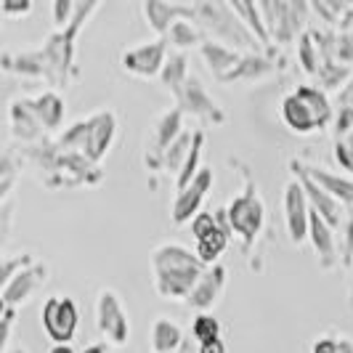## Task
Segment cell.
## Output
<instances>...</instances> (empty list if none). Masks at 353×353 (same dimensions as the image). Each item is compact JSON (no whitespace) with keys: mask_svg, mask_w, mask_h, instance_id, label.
Wrapping results in <instances>:
<instances>
[{"mask_svg":"<svg viewBox=\"0 0 353 353\" xmlns=\"http://www.w3.org/2000/svg\"><path fill=\"white\" fill-rule=\"evenodd\" d=\"M332 157L345 176H353V130L332 141Z\"/></svg>","mask_w":353,"mask_h":353,"instance_id":"8d00e7d4","label":"cell"},{"mask_svg":"<svg viewBox=\"0 0 353 353\" xmlns=\"http://www.w3.org/2000/svg\"><path fill=\"white\" fill-rule=\"evenodd\" d=\"M101 8V3L85 0L77 3L74 19L64 30H53L51 35L43 40V46L35 51L11 53L6 51L0 59V67L6 72H14L21 77H32V80H46L53 90L67 88L72 77L77 74L74 67V43L80 37V30L88 24V19Z\"/></svg>","mask_w":353,"mask_h":353,"instance_id":"6da1fadb","label":"cell"},{"mask_svg":"<svg viewBox=\"0 0 353 353\" xmlns=\"http://www.w3.org/2000/svg\"><path fill=\"white\" fill-rule=\"evenodd\" d=\"M231 6H234V11L242 17V21L250 27V32L258 37V43L263 46L265 51H271V48H274V43H271L268 27H265L263 14H261V6H258V3H252V0H234Z\"/></svg>","mask_w":353,"mask_h":353,"instance_id":"83f0119b","label":"cell"},{"mask_svg":"<svg viewBox=\"0 0 353 353\" xmlns=\"http://www.w3.org/2000/svg\"><path fill=\"white\" fill-rule=\"evenodd\" d=\"M183 330L178 327L173 319L157 316L152 324V351L154 353H173L183 345Z\"/></svg>","mask_w":353,"mask_h":353,"instance_id":"484cf974","label":"cell"},{"mask_svg":"<svg viewBox=\"0 0 353 353\" xmlns=\"http://www.w3.org/2000/svg\"><path fill=\"white\" fill-rule=\"evenodd\" d=\"M189 335L194 337L196 345H205L212 340H221V321L212 316V314H196L192 321V330Z\"/></svg>","mask_w":353,"mask_h":353,"instance_id":"836d02e7","label":"cell"},{"mask_svg":"<svg viewBox=\"0 0 353 353\" xmlns=\"http://www.w3.org/2000/svg\"><path fill=\"white\" fill-rule=\"evenodd\" d=\"M74 11H77V3H72V0H56L53 3V24H56V30H64L72 19H74Z\"/></svg>","mask_w":353,"mask_h":353,"instance_id":"60d3db41","label":"cell"},{"mask_svg":"<svg viewBox=\"0 0 353 353\" xmlns=\"http://www.w3.org/2000/svg\"><path fill=\"white\" fill-rule=\"evenodd\" d=\"M183 133V112L178 106H170L159 114L154 125L149 128V136H146V146H143V168L157 173L162 170V159L165 152L176 143V139Z\"/></svg>","mask_w":353,"mask_h":353,"instance_id":"9c48e42d","label":"cell"},{"mask_svg":"<svg viewBox=\"0 0 353 353\" xmlns=\"http://www.w3.org/2000/svg\"><path fill=\"white\" fill-rule=\"evenodd\" d=\"M340 263L353 265V208H345V221L340 226Z\"/></svg>","mask_w":353,"mask_h":353,"instance_id":"f35d334b","label":"cell"},{"mask_svg":"<svg viewBox=\"0 0 353 353\" xmlns=\"http://www.w3.org/2000/svg\"><path fill=\"white\" fill-rule=\"evenodd\" d=\"M189 77H192V72H189V59H186V53L173 51L168 56V61H165V67H162L157 80H159V85L176 99V93L183 88V83H186Z\"/></svg>","mask_w":353,"mask_h":353,"instance_id":"4316f807","label":"cell"},{"mask_svg":"<svg viewBox=\"0 0 353 353\" xmlns=\"http://www.w3.org/2000/svg\"><path fill=\"white\" fill-rule=\"evenodd\" d=\"M80 353H112V351H109V343H90Z\"/></svg>","mask_w":353,"mask_h":353,"instance_id":"7dc6e473","label":"cell"},{"mask_svg":"<svg viewBox=\"0 0 353 353\" xmlns=\"http://www.w3.org/2000/svg\"><path fill=\"white\" fill-rule=\"evenodd\" d=\"M8 117H11V136L14 141H19V146H27V143H40L46 141V128L40 125L32 109L27 104V96L24 99H17L11 109H8Z\"/></svg>","mask_w":353,"mask_h":353,"instance_id":"7402d4cb","label":"cell"},{"mask_svg":"<svg viewBox=\"0 0 353 353\" xmlns=\"http://www.w3.org/2000/svg\"><path fill=\"white\" fill-rule=\"evenodd\" d=\"M6 353H27V351H24V348H8Z\"/></svg>","mask_w":353,"mask_h":353,"instance_id":"681fc988","label":"cell"},{"mask_svg":"<svg viewBox=\"0 0 353 353\" xmlns=\"http://www.w3.org/2000/svg\"><path fill=\"white\" fill-rule=\"evenodd\" d=\"M21 176V162L19 157L14 154V149H6L3 152V159H0V199L6 202L8 194H11V189H14V183H17V178Z\"/></svg>","mask_w":353,"mask_h":353,"instance_id":"d6a6232c","label":"cell"},{"mask_svg":"<svg viewBox=\"0 0 353 353\" xmlns=\"http://www.w3.org/2000/svg\"><path fill=\"white\" fill-rule=\"evenodd\" d=\"M40 321L43 332L48 335V340H53V345H72V337L80 324L77 303L70 295H51L40 308Z\"/></svg>","mask_w":353,"mask_h":353,"instance_id":"30bf717a","label":"cell"},{"mask_svg":"<svg viewBox=\"0 0 353 353\" xmlns=\"http://www.w3.org/2000/svg\"><path fill=\"white\" fill-rule=\"evenodd\" d=\"M279 114L292 133L311 136L316 130H324L330 123H335V104L321 85L301 83L282 99Z\"/></svg>","mask_w":353,"mask_h":353,"instance_id":"5b68a950","label":"cell"},{"mask_svg":"<svg viewBox=\"0 0 353 353\" xmlns=\"http://www.w3.org/2000/svg\"><path fill=\"white\" fill-rule=\"evenodd\" d=\"M117 136V114L112 109H99L88 117L72 123L64 133L56 136V143L67 152H77L93 165H99L112 149Z\"/></svg>","mask_w":353,"mask_h":353,"instance_id":"8992f818","label":"cell"},{"mask_svg":"<svg viewBox=\"0 0 353 353\" xmlns=\"http://www.w3.org/2000/svg\"><path fill=\"white\" fill-rule=\"evenodd\" d=\"M258 6H261V14H263L274 46L298 43V37L308 32L314 24L311 3H305V0H290V3L287 0H263Z\"/></svg>","mask_w":353,"mask_h":353,"instance_id":"ba28073f","label":"cell"},{"mask_svg":"<svg viewBox=\"0 0 353 353\" xmlns=\"http://www.w3.org/2000/svg\"><path fill=\"white\" fill-rule=\"evenodd\" d=\"M51 353H77V351H74L72 345H53Z\"/></svg>","mask_w":353,"mask_h":353,"instance_id":"c3c4849f","label":"cell"},{"mask_svg":"<svg viewBox=\"0 0 353 353\" xmlns=\"http://www.w3.org/2000/svg\"><path fill=\"white\" fill-rule=\"evenodd\" d=\"M192 6H194V24H199L202 32L210 40H218V43H223V46H229V48L239 53L265 51L263 46L258 43V37L250 32L248 24L242 21V17L234 11L231 3H223V0H196Z\"/></svg>","mask_w":353,"mask_h":353,"instance_id":"277c9868","label":"cell"},{"mask_svg":"<svg viewBox=\"0 0 353 353\" xmlns=\"http://www.w3.org/2000/svg\"><path fill=\"white\" fill-rule=\"evenodd\" d=\"M290 170H292V178H298V181H301L303 192H305L308 202H311V210H316L319 215L332 226V229H340V226H343V221H345V208H343V205H340L330 192H324L316 181L303 170V159H298V157L290 159Z\"/></svg>","mask_w":353,"mask_h":353,"instance_id":"2e32d148","label":"cell"},{"mask_svg":"<svg viewBox=\"0 0 353 353\" xmlns=\"http://www.w3.org/2000/svg\"><path fill=\"white\" fill-rule=\"evenodd\" d=\"M3 345L8 343V337H11V327H14V321H17V308L14 305H3Z\"/></svg>","mask_w":353,"mask_h":353,"instance_id":"ee69618b","label":"cell"},{"mask_svg":"<svg viewBox=\"0 0 353 353\" xmlns=\"http://www.w3.org/2000/svg\"><path fill=\"white\" fill-rule=\"evenodd\" d=\"M242 192L231 199L226 205V212H229V221H231V229H234V236L242 242V250L250 252L258 234L263 231L265 226V202L261 196V189L255 183V178L250 173L248 168L242 165Z\"/></svg>","mask_w":353,"mask_h":353,"instance_id":"52a82bcc","label":"cell"},{"mask_svg":"<svg viewBox=\"0 0 353 353\" xmlns=\"http://www.w3.org/2000/svg\"><path fill=\"white\" fill-rule=\"evenodd\" d=\"M303 170L314 178L324 192H330V194L335 196L343 208H353V178L351 176H345V173H332V170H327V168H321V165H308V162H303Z\"/></svg>","mask_w":353,"mask_h":353,"instance_id":"cb8c5ba5","label":"cell"},{"mask_svg":"<svg viewBox=\"0 0 353 353\" xmlns=\"http://www.w3.org/2000/svg\"><path fill=\"white\" fill-rule=\"evenodd\" d=\"M311 353H353V337L337 335V332H324L314 340Z\"/></svg>","mask_w":353,"mask_h":353,"instance_id":"d590c367","label":"cell"},{"mask_svg":"<svg viewBox=\"0 0 353 353\" xmlns=\"http://www.w3.org/2000/svg\"><path fill=\"white\" fill-rule=\"evenodd\" d=\"M21 168H32L37 181L46 189H74V186H96L101 183V168L93 165L77 152L61 149L56 139H46L40 143L19 146L17 152Z\"/></svg>","mask_w":353,"mask_h":353,"instance_id":"7a4b0ae2","label":"cell"},{"mask_svg":"<svg viewBox=\"0 0 353 353\" xmlns=\"http://www.w3.org/2000/svg\"><path fill=\"white\" fill-rule=\"evenodd\" d=\"M226 268L221 263L210 265L205 274H202V279L196 282L194 292L189 295V301H186V305L192 308V311H196V314H208L212 305L218 303V298L223 295V290H226Z\"/></svg>","mask_w":353,"mask_h":353,"instance_id":"44dd1931","label":"cell"},{"mask_svg":"<svg viewBox=\"0 0 353 353\" xmlns=\"http://www.w3.org/2000/svg\"><path fill=\"white\" fill-rule=\"evenodd\" d=\"M32 263H37L35 255L32 252H19V255H3V271H0V282H11L14 276H17L19 271H24V268H30Z\"/></svg>","mask_w":353,"mask_h":353,"instance_id":"74e56055","label":"cell"},{"mask_svg":"<svg viewBox=\"0 0 353 353\" xmlns=\"http://www.w3.org/2000/svg\"><path fill=\"white\" fill-rule=\"evenodd\" d=\"M335 59L337 64L353 70V30H345V32H337V48H335Z\"/></svg>","mask_w":353,"mask_h":353,"instance_id":"ab89813d","label":"cell"},{"mask_svg":"<svg viewBox=\"0 0 353 353\" xmlns=\"http://www.w3.org/2000/svg\"><path fill=\"white\" fill-rule=\"evenodd\" d=\"M176 106L183 112V117L189 114V117H196L208 125H226V120H229L226 109L221 106L218 99H212L210 90L205 88V83L196 74H192L183 83V88L176 93Z\"/></svg>","mask_w":353,"mask_h":353,"instance_id":"8fae6325","label":"cell"},{"mask_svg":"<svg viewBox=\"0 0 353 353\" xmlns=\"http://www.w3.org/2000/svg\"><path fill=\"white\" fill-rule=\"evenodd\" d=\"M46 282H48V265L37 261V263H32L30 268L19 271L11 282L3 284V290H0L3 305H14V308H19L21 303L30 301Z\"/></svg>","mask_w":353,"mask_h":353,"instance_id":"e0dca14e","label":"cell"},{"mask_svg":"<svg viewBox=\"0 0 353 353\" xmlns=\"http://www.w3.org/2000/svg\"><path fill=\"white\" fill-rule=\"evenodd\" d=\"M192 141H194V130H183L176 139V143L165 152V159H162V170L165 173H173L178 178V173L183 170V162L192 152Z\"/></svg>","mask_w":353,"mask_h":353,"instance_id":"4dcf8cb0","label":"cell"},{"mask_svg":"<svg viewBox=\"0 0 353 353\" xmlns=\"http://www.w3.org/2000/svg\"><path fill=\"white\" fill-rule=\"evenodd\" d=\"M351 305H353V265H351Z\"/></svg>","mask_w":353,"mask_h":353,"instance_id":"f907efd6","label":"cell"},{"mask_svg":"<svg viewBox=\"0 0 353 353\" xmlns=\"http://www.w3.org/2000/svg\"><path fill=\"white\" fill-rule=\"evenodd\" d=\"M199 53H202L208 70L212 72V77H215L218 83H223V77H226V74L239 64V59H242V53L239 51H234V48L223 46V43H218V40H210V37L199 46Z\"/></svg>","mask_w":353,"mask_h":353,"instance_id":"d4e9b609","label":"cell"},{"mask_svg":"<svg viewBox=\"0 0 353 353\" xmlns=\"http://www.w3.org/2000/svg\"><path fill=\"white\" fill-rule=\"evenodd\" d=\"M353 70H348V67H343V64H327V67H321L316 74L319 85L327 90V93H332V90H340L348 80H351Z\"/></svg>","mask_w":353,"mask_h":353,"instance_id":"e575fe53","label":"cell"},{"mask_svg":"<svg viewBox=\"0 0 353 353\" xmlns=\"http://www.w3.org/2000/svg\"><path fill=\"white\" fill-rule=\"evenodd\" d=\"M27 104L32 109V114L40 120V125L46 128V133H53V130L61 128V123H64V99H61L59 90L48 88L37 93V96H27Z\"/></svg>","mask_w":353,"mask_h":353,"instance_id":"603a6c76","label":"cell"},{"mask_svg":"<svg viewBox=\"0 0 353 353\" xmlns=\"http://www.w3.org/2000/svg\"><path fill=\"white\" fill-rule=\"evenodd\" d=\"M165 40H168V46H173L176 51H186V48H199L205 40H208V35L202 32V27L199 24H194L192 19H181V21H176L173 27H170V32L165 35Z\"/></svg>","mask_w":353,"mask_h":353,"instance_id":"f1b7e54d","label":"cell"},{"mask_svg":"<svg viewBox=\"0 0 353 353\" xmlns=\"http://www.w3.org/2000/svg\"><path fill=\"white\" fill-rule=\"evenodd\" d=\"M173 353H199V345L194 343V337L189 335L186 340H183V345H181L178 351H173Z\"/></svg>","mask_w":353,"mask_h":353,"instance_id":"bcb514c9","label":"cell"},{"mask_svg":"<svg viewBox=\"0 0 353 353\" xmlns=\"http://www.w3.org/2000/svg\"><path fill=\"white\" fill-rule=\"evenodd\" d=\"M215 229V210L212 212H199L194 221H192V234H194V239L199 236H205L208 231Z\"/></svg>","mask_w":353,"mask_h":353,"instance_id":"7bdbcfd3","label":"cell"},{"mask_svg":"<svg viewBox=\"0 0 353 353\" xmlns=\"http://www.w3.org/2000/svg\"><path fill=\"white\" fill-rule=\"evenodd\" d=\"M210 265L199 261V255L178 242H165L152 250V276L154 290L165 301H189L196 282Z\"/></svg>","mask_w":353,"mask_h":353,"instance_id":"3957f363","label":"cell"},{"mask_svg":"<svg viewBox=\"0 0 353 353\" xmlns=\"http://www.w3.org/2000/svg\"><path fill=\"white\" fill-rule=\"evenodd\" d=\"M168 56H170L168 40L165 37H154V40L139 43L133 48H125L120 53V67L128 74H136V77H159Z\"/></svg>","mask_w":353,"mask_h":353,"instance_id":"4fadbf2b","label":"cell"},{"mask_svg":"<svg viewBox=\"0 0 353 353\" xmlns=\"http://www.w3.org/2000/svg\"><path fill=\"white\" fill-rule=\"evenodd\" d=\"M298 64H301V70L305 72L308 77H316L319 74L321 56H319L316 40H314V35H311V30L298 37Z\"/></svg>","mask_w":353,"mask_h":353,"instance_id":"1f68e13d","label":"cell"},{"mask_svg":"<svg viewBox=\"0 0 353 353\" xmlns=\"http://www.w3.org/2000/svg\"><path fill=\"white\" fill-rule=\"evenodd\" d=\"M308 242L316 252V263L321 271H332L340 263V250L335 242V229L319 215L316 210H311V229H308Z\"/></svg>","mask_w":353,"mask_h":353,"instance_id":"ffe728a7","label":"cell"},{"mask_svg":"<svg viewBox=\"0 0 353 353\" xmlns=\"http://www.w3.org/2000/svg\"><path fill=\"white\" fill-rule=\"evenodd\" d=\"M199 353H226V343H223V340L205 343V345H199Z\"/></svg>","mask_w":353,"mask_h":353,"instance_id":"f6af8a7d","label":"cell"},{"mask_svg":"<svg viewBox=\"0 0 353 353\" xmlns=\"http://www.w3.org/2000/svg\"><path fill=\"white\" fill-rule=\"evenodd\" d=\"M0 11L6 17H27L32 11V0H3Z\"/></svg>","mask_w":353,"mask_h":353,"instance_id":"b9f144b4","label":"cell"},{"mask_svg":"<svg viewBox=\"0 0 353 353\" xmlns=\"http://www.w3.org/2000/svg\"><path fill=\"white\" fill-rule=\"evenodd\" d=\"M96 327L109 345H125L130 337V319L114 290H101L96 298Z\"/></svg>","mask_w":353,"mask_h":353,"instance_id":"7c38bea8","label":"cell"},{"mask_svg":"<svg viewBox=\"0 0 353 353\" xmlns=\"http://www.w3.org/2000/svg\"><path fill=\"white\" fill-rule=\"evenodd\" d=\"M212 183H215L212 168H202L199 176H196L186 189L178 192L176 199H173V205H170V221H173L176 226L192 223L196 215L202 212V202L210 194Z\"/></svg>","mask_w":353,"mask_h":353,"instance_id":"5bb4252c","label":"cell"},{"mask_svg":"<svg viewBox=\"0 0 353 353\" xmlns=\"http://www.w3.org/2000/svg\"><path fill=\"white\" fill-rule=\"evenodd\" d=\"M202 146H205V130H194V141H192V152H189V157L183 162V170L178 173L176 178V189H186L196 176H199V170L205 168L202 165Z\"/></svg>","mask_w":353,"mask_h":353,"instance_id":"f546056e","label":"cell"},{"mask_svg":"<svg viewBox=\"0 0 353 353\" xmlns=\"http://www.w3.org/2000/svg\"><path fill=\"white\" fill-rule=\"evenodd\" d=\"M279 67H282V64H279V59L274 56V51L242 53L239 64L223 77V85H231V83H255V80L271 77Z\"/></svg>","mask_w":353,"mask_h":353,"instance_id":"d6986e66","label":"cell"},{"mask_svg":"<svg viewBox=\"0 0 353 353\" xmlns=\"http://www.w3.org/2000/svg\"><path fill=\"white\" fill-rule=\"evenodd\" d=\"M143 21L157 32V37H165L170 27L181 19L194 21V6L192 3H162V0H146L141 6Z\"/></svg>","mask_w":353,"mask_h":353,"instance_id":"ac0fdd59","label":"cell"},{"mask_svg":"<svg viewBox=\"0 0 353 353\" xmlns=\"http://www.w3.org/2000/svg\"><path fill=\"white\" fill-rule=\"evenodd\" d=\"M284 223L292 245L308 242V229H311V202L303 192L301 181L292 178L284 186Z\"/></svg>","mask_w":353,"mask_h":353,"instance_id":"9a60e30c","label":"cell"}]
</instances>
